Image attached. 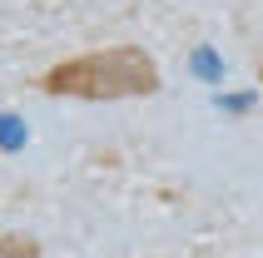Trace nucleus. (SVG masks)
I'll return each mask as SVG.
<instances>
[{"instance_id": "nucleus-2", "label": "nucleus", "mask_w": 263, "mask_h": 258, "mask_svg": "<svg viewBox=\"0 0 263 258\" xmlns=\"http://www.w3.org/2000/svg\"><path fill=\"white\" fill-rule=\"evenodd\" d=\"M0 258H40V244L20 233H0Z\"/></svg>"}, {"instance_id": "nucleus-3", "label": "nucleus", "mask_w": 263, "mask_h": 258, "mask_svg": "<svg viewBox=\"0 0 263 258\" xmlns=\"http://www.w3.org/2000/svg\"><path fill=\"white\" fill-rule=\"evenodd\" d=\"M258 85H263V65H258Z\"/></svg>"}, {"instance_id": "nucleus-1", "label": "nucleus", "mask_w": 263, "mask_h": 258, "mask_svg": "<svg viewBox=\"0 0 263 258\" xmlns=\"http://www.w3.org/2000/svg\"><path fill=\"white\" fill-rule=\"evenodd\" d=\"M40 89L65 100H149L159 89V65L144 45H104L45 70Z\"/></svg>"}]
</instances>
